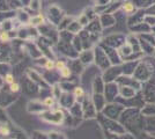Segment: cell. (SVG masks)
<instances>
[{"label": "cell", "instance_id": "cell-1", "mask_svg": "<svg viewBox=\"0 0 155 139\" xmlns=\"http://www.w3.org/2000/svg\"><path fill=\"white\" fill-rule=\"evenodd\" d=\"M118 121L123 124L126 131L134 137L145 130L146 117L141 114L140 108H125Z\"/></svg>", "mask_w": 155, "mask_h": 139}, {"label": "cell", "instance_id": "cell-2", "mask_svg": "<svg viewBox=\"0 0 155 139\" xmlns=\"http://www.w3.org/2000/svg\"><path fill=\"white\" fill-rule=\"evenodd\" d=\"M97 121L100 123L101 127L103 129V132H110V133H116V134H124L126 133V129L124 125L117 119H112L107 117L105 115L102 113L97 114Z\"/></svg>", "mask_w": 155, "mask_h": 139}, {"label": "cell", "instance_id": "cell-3", "mask_svg": "<svg viewBox=\"0 0 155 139\" xmlns=\"http://www.w3.org/2000/svg\"><path fill=\"white\" fill-rule=\"evenodd\" d=\"M41 115V119L51 123V124H56V125H61L64 124L65 121V114L63 110L60 109H54V110H45L44 113L39 114Z\"/></svg>", "mask_w": 155, "mask_h": 139}, {"label": "cell", "instance_id": "cell-4", "mask_svg": "<svg viewBox=\"0 0 155 139\" xmlns=\"http://www.w3.org/2000/svg\"><path fill=\"white\" fill-rule=\"evenodd\" d=\"M124 109H125V107L123 104H120V103H118V102L115 101V102H108L101 113L105 115L107 117H109V118L118 121L122 113L124 111Z\"/></svg>", "mask_w": 155, "mask_h": 139}, {"label": "cell", "instance_id": "cell-5", "mask_svg": "<svg viewBox=\"0 0 155 139\" xmlns=\"http://www.w3.org/2000/svg\"><path fill=\"white\" fill-rule=\"evenodd\" d=\"M141 92L143 94L145 101L148 103H155V80L150 79L147 82H143Z\"/></svg>", "mask_w": 155, "mask_h": 139}, {"label": "cell", "instance_id": "cell-6", "mask_svg": "<svg viewBox=\"0 0 155 139\" xmlns=\"http://www.w3.org/2000/svg\"><path fill=\"white\" fill-rule=\"evenodd\" d=\"M116 82L119 86H129V87H132V88L137 89V91H141V88H142V82H140L139 80H137L136 78L132 77V75L122 74V75L116 80Z\"/></svg>", "mask_w": 155, "mask_h": 139}, {"label": "cell", "instance_id": "cell-7", "mask_svg": "<svg viewBox=\"0 0 155 139\" xmlns=\"http://www.w3.org/2000/svg\"><path fill=\"white\" fill-rule=\"evenodd\" d=\"M81 104H82V109H84V119L96 118L98 113H97L96 108L93 103V100L86 98Z\"/></svg>", "mask_w": 155, "mask_h": 139}, {"label": "cell", "instance_id": "cell-8", "mask_svg": "<svg viewBox=\"0 0 155 139\" xmlns=\"http://www.w3.org/2000/svg\"><path fill=\"white\" fill-rule=\"evenodd\" d=\"M103 94L105 96V99H107V102H115L116 98L119 95V85L117 82L105 84Z\"/></svg>", "mask_w": 155, "mask_h": 139}, {"label": "cell", "instance_id": "cell-9", "mask_svg": "<svg viewBox=\"0 0 155 139\" xmlns=\"http://www.w3.org/2000/svg\"><path fill=\"white\" fill-rule=\"evenodd\" d=\"M152 70L148 68V67L146 66V65H143V64H140L139 66L136 68V71L133 73V77L136 78L137 80H139L140 82H147L148 80H150V77H152Z\"/></svg>", "mask_w": 155, "mask_h": 139}, {"label": "cell", "instance_id": "cell-10", "mask_svg": "<svg viewBox=\"0 0 155 139\" xmlns=\"http://www.w3.org/2000/svg\"><path fill=\"white\" fill-rule=\"evenodd\" d=\"M123 74V70H122V67H110V68H107L105 71H104L103 75H102V78H103L104 82L105 84H109V82H116V80L120 77Z\"/></svg>", "mask_w": 155, "mask_h": 139}, {"label": "cell", "instance_id": "cell-11", "mask_svg": "<svg viewBox=\"0 0 155 139\" xmlns=\"http://www.w3.org/2000/svg\"><path fill=\"white\" fill-rule=\"evenodd\" d=\"M27 75H28V78L29 80L34 82L35 85H37L39 88H50V85L48 84V81L44 79V77H42L38 72H36V71H34V70H28L27 71Z\"/></svg>", "mask_w": 155, "mask_h": 139}, {"label": "cell", "instance_id": "cell-12", "mask_svg": "<svg viewBox=\"0 0 155 139\" xmlns=\"http://www.w3.org/2000/svg\"><path fill=\"white\" fill-rule=\"evenodd\" d=\"M49 108L43 103V101H37V100H32L27 104V111L30 114H42Z\"/></svg>", "mask_w": 155, "mask_h": 139}, {"label": "cell", "instance_id": "cell-13", "mask_svg": "<svg viewBox=\"0 0 155 139\" xmlns=\"http://www.w3.org/2000/svg\"><path fill=\"white\" fill-rule=\"evenodd\" d=\"M75 102H77L75 96H74L73 93H71V92H64L61 94L60 99H59L60 106L63 107V108H66V109H70Z\"/></svg>", "mask_w": 155, "mask_h": 139}, {"label": "cell", "instance_id": "cell-14", "mask_svg": "<svg viewBox=\"0 0 155 139\" xmlns=\"http://www.w3.org/2000/svg\"><path fill=\"white\" fill-rule=\"evenodd\" d=\"M91 100H93V103L96 108L97 113H101L104 109L105 104L108 103L107 102V99L104 96V94H96V93H93V96H91Z\"/></svg>", "mask_w": 155, "mask_h": 139}, {"label": "cell", "instance_id": "cell-15", "mask_svg": "<svg viewBox=\"0 0 155 139\" xmlns=\"http://www.w3.org/2000/svg\"><path fill=\"white\" fill-rule=\"evenodd\" d=\"M68 113L71 114L73 117H75V118L84 119V109H82V104L80 102H75L68 109Z\"/></svg>", "mask_w": 155, "mask_h": 139}, {"label": "cell", "instance_id": "cell-16", "mask_svg": "<svg viewBox=\"0 0 155 139\" xmlns=\"http://www.w3.org/2000/svg\"><path fill=\"white\" fill-rule=\"evenodd\" d=\"M139 91H137L134 88L129 86H119V95L123 98V99H131L133 96H136L137 93Z\"/></svg>", "mask_w": 155, "mask_h": 139}, {"label": "cell", "instance_id": "cell-17", "mask_svg": "<svg viewBox=\"0 0 155 139\" xmlns=\"http://www.w3.org/2000/svg\"><path fill=\"white\" fill-rule=\"evenodd\" d=\"M105 88V82L102 77H96L93 80V93L96 94H103Z\"/></svg>", "mask_w": 155, "mask_h": 139}, {"label": "cell", "instance_id": "cell-18", "mask_svg": "<svg viewBox=\"0 0 155 139\" xmlns=\"http://www.w3.org/2000/svg\"><path fill=\"white\" fill-rule=\"evenodd\" d=\"M141 114L145 117H153V116H155V103L146 102L145 106L141 108Z\"/></svg>", "mask_w": 155, "mask_h": 139}, {"label": "cell", "instance_id": "cell-19", "mask_svg": "<svg viewBox=\"0 0 155 139\" xmlns=\"http://www.w3.org/2000/svg\"><path fill=\"white\" fill-rule=\"evenodd\" d=\"M72 93H73V95L75 96L77 102H80V103H82V101L87 98V96H86V92H84V89L81 86H77L73 89Z\"/></svg>", "mask_w": 155, "mask_h": 139}, {"label": "cell", "instance_id": "cell-20", "mask_svg": "<svg viewBox=\"0 0 155 139\" xmlns=\"http://www.w3.org/2000/svg\"><path fill=\"white\" fill-rule=\"evenodd\" d=\"M12 133V125L8 123H0V134L2 137H9Z\"/></svg>", "mask_w": 155, "mask_h": 139}, {"label": "cell", "instance_id": "cell-21", "mask_svg": "<svg viewBox=\"0 0 155 139\" xmlns=\"http://www.w3.org/2000/svg\"><path fill=\"white\" fill-rule=\"evenodd\" d=\"M145 130L148 131V132L155 133V116H153V117H146Z\"/></svg>", "mask_w": 155, "mask_h": 139}, {"label": "cell", "instance_id": "cell-22", "mask_svg": "<svg viewBox=\"0 0 155 139\" xmlns=\"http://www.w3.org/2000/svg\"><path fill=\"white\" fill-rule=\"evenodd\" d=\"M11 125H12V124H11ZM12 132H14L15 139H28V137L26 136V133L23 132L21 129H19L18 126L12 125Z\"/></svg>", "mask_w": 155, "mask_h": 139}, {"label": "cell", "instance_id": "cell-23", "mask_svg": "<svg viewBox=\"0 0 155 139\" xmlns=\"http://www.w3.org/2000/svg\"><path fill=\"white\" fill-rule=\"evenodd\" d=\"M48 137H49V139H67V137L64 133L58 132V131H49Z\"/></svg>", "mask_w": 155, "mask_h": 139}, {"label": "cell", "instance_id": "cell-24", "mask_svg": "<svg viewBox=\"0 0 155 139\" xmlns=\"http://www.w3.org/2000/svg\"><path fill=\"white\" fill-rule=\"evenodd\" d=\"M59 85L64 92H73V89L77 87L73 82H59Z\"/></svg>", "mask_w": 155, "mask_h": 139}, {"label": "cell", "instance_id": "cell-25", "mask_svg": "<svg viewBox=\"0 0 155 139\" xmlns=\"http://www.w3.org/2000/svg\"><path fill=\"white\" fill-rule=\"evenodd\" d=\"M72 70L70 68V66H65L63 70H60L59 71V75L61 77V78H64V79H67V78H70L72 75Z\"/></svg>", "mask_w": 155, "mask_h": 139}, {"label": "cell", "instance_id": "cell-26", "mask_svg": "<svg viewBox=\"0 0 155 139\" xmlns=\"http://www.w3.org/2000/svg\"><path fill=\"white\" fill-rule=\"evenodd\" d=\"M136 139H155V134H152V132H148L143 130L136 137Z\"/></svg>", "mask_w": 155, "mask_h": 139}, {"label": "cell", "instance_id": "cell-27", "mask_svg": "<svg viewBox=\"0 0 155 139\" xmlns=\"http://www.w3.org/2000/svg\"><path fill=\"white\" fill-rule=\"evenodd\" d=\"M43 103H44L48 108H51V107H53V104H54V98H53L52 95L46 96V98L43 99Z\"/></svg>", "mask_w": 155, "mask_h": 139}, {"label": "cell", "instance_id": "cell-28", "mask_svg": "<svg viewBox=\"0 0 155 139\" xmlns=\"http://www.w3.org/2000/svg\"><path fill=\"white\" fill-rule=\"evenodd\" d=\"M44 67H45L46 71H52V70H56V63L52 59H48L44 64Z\"/></svg>", "mask_w": 155, "mask_h": 139}, {"label": "cell", "instance_id": "cell-29", "mask_svg": "<svg viewBox=\"0 0 155 139\" xmlns=\"http://www.w3.org/2000/svg\"><path fill=\"white\" fill-rule=\"evenodd\" d=\"M4 80H5V84H8V85H12L13 82H15V79H14V75L12 73H7L6 75L4 77Z\"/></svg>", "mask_w": 155, "mask_h": 139}, {"label": "cell", "instance_id": "cell-30", "mask_svg": "<svg viewBox=\"0 0 155 139\" xmlns=\"http://www.w3.org/2000/svg\"><path fill=\"white\" fill-rule=\"evenodd\" d=\"M9 89V93H12V94H15V93H18L20 91V85L18 84V82H13L12 85H9V87H8Z\"/></svg>", "mask_w": 155, "mask_h": 139}, {"label": "cell", "instance_id": "cell-31", "mask_svg": "<svg viewBox=\"0 0 155 139\" xmlns=\"http://www.w3.org/2000/svg\"><path fill=\"white\" fill-rule=\"evenodd\" d=\"M34 139H49V137H48V133H42L41 131H35L34 132Z\"/></svg>", "mask_w": 155, "mask_h": 139}, {"label": "cell", "instance_id": "cell-32", "mask_svg": "<svg viewBox=\"0 0 155 139\" xmlns=\"http://www.w3.org/2000/svg\"><path fill=\"white\" fill-rule=\"evenodd\" d=\"M123 9L126 12V13H132V12L134 11V6H133L131 2H126V4L123 6Z\"/></svg>", "mask_w": 155, "mask_h": 139}, {"label": "cell", "instance_id": "cell-33", "mask_svg": "<svg viewBox=\"0 0 155 139\" xmlns=\"http://www.w3.org/2000/svg\"><path fill=\"white\" fill-rule=\"evenodd\" d=\"M65 66H67V65H66V63H64V61H61V60H58V61H56V70H57V71H60V70H63Z\"/></svg>", "mask_w": 155, "mask_h": 139}, {"label": "cell", "instance_id": "cell-34", "mask_svg": "<svg viewBox=\"0 0 155 139\" xmlns=\"http://www.w3.org/2000/svg\"><path fill=\"white\" fill-rule=\"evenodd\" d=\"M42 21H43V18H42V16H37V18L31 19V22H35L34 25H39V23H42Z\"/></svg>", "mask_w": 155, "mask_h": 139}, {"label": "cell", "instance_id": "cell-35", "mask_svg": "<svg viewBox=\"0 0 155 139\" xmlns=\"http://www.w3.org/2000/svg\"><path fill=\"white\" fill-rule=\"evenodd\" d=\"M0 38H1V41H4V42H7V41L9 40V35H8V33H2L1 36H0Z\"/></svg>", "mask_w": 155, "mask_h": 139}, {"label": "cell", "instance_id": "cell-36", "mask_svg": "<svg viewBox=\"0 0 155 139\" xmlns=\"http://www.w3.org/2000/svg\"><path fill=\"white\" fill-rule=\"evenodd\" d=\"M4 82H5V80H4L2 78H1V77H0V88L2 87V85H4Z\"/></svg>", "mask_w": 155, "mask_h": 139}]
</instances>
